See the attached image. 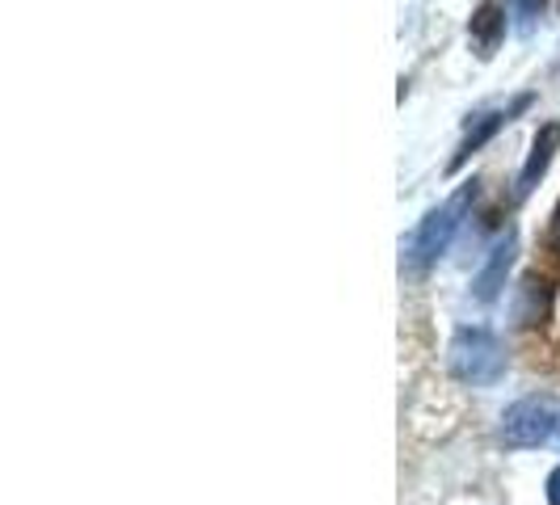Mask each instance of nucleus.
Returning <instances> with one entry per match:
<instances>
[{
	"label": "nucleus",
	"mask_w": 560,
	"mask_h": 505,
	"mask_svg": "<svg viewBox=\"0 0 560 505\" xmlns=\"http://www.w3.org/2000/svg\"><path fill=\"white\" fill-rule=\"evenodd\" d=\"M447 366L455 379L489 388L505 375V350L489 329H459L447 345Z\"/></svg>",
	"instance_id": "2"
},
{
	"label": "nucleus",
	"mask_w": 560,
	"mask_h": 505,
	"mask_svg": "<svg viewBox=\"0 0 560 505\" xmlns=\"http://www.w3.org/2000/svg\"><path fill=\"white\" fill-rule=\"evenodd\" d=\"M502 38H505V4L502 0H485L477 13H472V22H468V43H472L477 59H493L498 47H502Z\"/></svg>",
	"instance_id": "5"
},
{
	"label": "nucleus",
	"mask_w": 560,
	"mask_h": 505,
	"mask_svg": "<svg viewBox=\"0 0 560 505\" xmlns=\"http://www.w3.org/2000/svg\"><path fill=\"white\" fill-rule=\"evenodd\" d=\"M472 198H477V181L459 186L443 207H434V211L413 227V236H409V245H405V266H409V270H430V266L451 249V240H455V232L464 224Z\"/></svg>",
	"instance_id": "1"
},
{
	"label": "nucleus",
	"mask_w": 560,
	"mask_h": 505,
	"mask_svg": "<svg viewBox=\"0 0 560 505\" xmlns=\"http://www.w3.org/2000/svg\"><path fill=\"white\" fill-rule=\"evenodd\" d=\"M557 430H560L557 404H552L548 396H527V400H518V404H510V409H505L502 443L510 450H527V447L548 443Z\"/></svg>",
	"instance_id": "3"
},
{
	"label": "nucleus",
	"mask_w": 560,
	"mask_h": 505,
	"mask_svg": "<svg viewBox=\"0 0 560 505\" xmlns=\"http://www.w3.org/2000/svg\"><path fill=\"white\" fill-rule=\"evenodd\" d=\"M548 505H560V468L548 477Z\"/></svg>",
	"instance_id": "11"
},
{
	"label": "nucleus",
	"mask_w": 560,
	"mask_h": 505,
	"mask_svg": "<svg viewBox=\"0 0 560 505\" xmlns=\"http://www.w3.org/2000/svg\"><path fill=\"white\" fill-rule=\"evenodd\" d=\"M510 261H514V236H505L498 249L489 252V266L477 274V300L480 304H489V300H498V291L505 286V274H510Z\"/></svg>",
	"instance_id": "7"
},
{
	"label": "nucleus",
	"mask_w": 560,
	"mask_h": 505,
	"mask_svg": "<svg viewBox=\"0 0 560 505\" xmlns=\"http://www.w3.org/2000/svg\"><path fill=\"white\" fill-rule=\"evenodd\" d=\"M527 106H532V93H523V97H518V102H514L510 110H489V114H480L477 122H472V131H468V136L459 140V148H455V156H451V165H447L451 173H455V168H464V165H468V161L477 156L480 148H485V143L493 140V136L502 131L505 122L514 118V114H523V110H527Z\"/></svg>",
	"instance_id": "4"
},
{
	"label": "nucleus",
	"mask_w": 560,
	"mask_h": 505,
	"mask_svg": "<svg viewBox=\"0 0 560 505\" xmlns=\"http://www.w3.org/2000/svg\"><path fill=\"white\" fill-rule=\"evenodd\" d=\"M514 13H518V22H523V30L535 26V17L544 13V0H514Z\"/></svg>",
	"instance_id": "9"
},
{
	"label": "nucleus",
	"mask_w": 560,
	"mask_h": 505,
	"mask_svg": "<svg viewBox=\"0 0 560 505\" xmlns=\"http://www.w3.org/2000/svg\"><path fill=\"white\" fill-rule=\"evenodd\" d=\"M557 143H560V122L539 127L532 152H527V165H523V173H518V195H532L535 186H539V177H544V173H548V165H552Z\"/></svg>",
	"instance_id": "6"
},
{
	"label": "nucleus",
	"mask_w": 560,
	"mask_h": 505,
	"mask_svg": "<svg viewBox=\"0 0 560 505\" xmlns=\"http://www.w3.org/2000/svg\"><path fill=\"white\" fill-rule=\"evenodd\" d=\"M544 240H548V252L560 257V202H557V211H552V220H548V236H544Z\"/></svg>",
	"instance_id": "10"
},
{
	"label": "nucleus",
	"mask_w": 560,
	"mask_h": 505,
	"mask_svg": "<svg viewBox=\"0 0 560 505\" xmlns=\"http://www.w3.org/2000/svg\"><path fill=\"white\" fill-rule=\"evenodd\" d=\"M548 300H552V286L544 274H527L518 286V300H514V320L518 325H535L548 316Z\"/></svg>",
	"instance_id": "8"
}]
</instances>
